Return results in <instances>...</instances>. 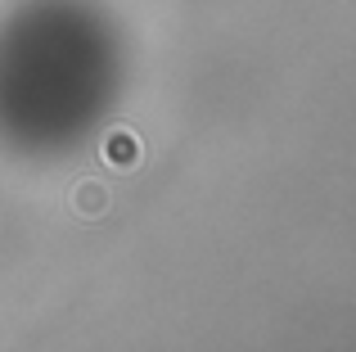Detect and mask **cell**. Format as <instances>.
I'll use <instances>...</instances> for the list:
<instances>
[{
	"label": "cell",
	"mask_w": 356,
	"mask_h": 352,
	"mask_svg": "<svg viewBox=\"0 0 356 352\" xmlns=\"http://www.w3.org/2000/svg\"><path fill=\"white\" fill-rule=\"evenodd\" d=\"M99 159L118 172H136L140 159H145V145H140V136L131 131V127H113V131L99 141Z\"/></svg>",
	"instance_id": "2"
},
{
	"label": "cell",
	"mask_w": 356,
	"mask_h": 352,
	"mask_svg": "<svg viewBox=\"0 0 356 352\" xmlns=\"http://www.w3.org/2000/svg\"><path fill=\"white\" fill-rule=\"evenodd\" d=\"M113 208V190H108L104 181H95V176H81L77 185L68 190V212L77 221H104V212Z\"/></svg>",
	"instance_id": "1"
}]
</instances>
